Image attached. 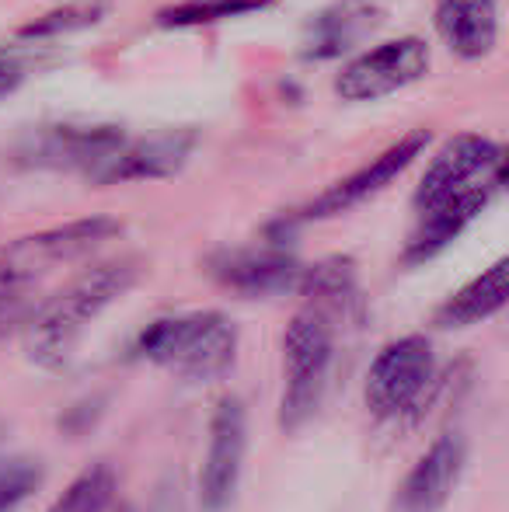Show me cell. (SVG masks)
I'll return each mask as SVG.
<instances>
[{
	"label": "cell",
	"instance_id": "6da1fadb",
	"mask_svg": "<svg viewBox=\"0 0 509 512\" xmlns=\"http://www.w3.org/2000/svg\"><path fill=\"white\" fill-rule=\"evenodd\" d=\"M136 279H140V262L119 258V262L95 265L81 279H74L67 290L49 297L46 304H35L32 317L25 321L28 359L42 370H63L84 331L116 300H123Z\"/></svg>",
	"mask_w": 509,
	"mask_h": 512
},
{
	"label": "cell",
	"instance_id": "7a4b0ae2",
	"mask_svg": "<svg viewBox=\"0 0 509 512\" xmlns=\"http://www.w3.org/2000/svg\"><path fill=\"white\" fill-rule=\"evenodd\" d=\"M136 359L164 366L189 384L220 380L238 356V328L220 310H192V314L161 317L147 324L133 345Z\"/></svg>",
	"mask_w": 509,
	"mask_h": 512
},
{
	"label": "cell",
	"instance_id": "3957f363",
	"mask_svg": "<svg viewBox=\"0 0 509 512\" xmlns=\"http://www.w3.org/2000/svg\"><path fill=\"white\" fill-rule=\"evenodd\" d=\"M335 356L332 317L325 310H300L283 335V398L279 425L286 432L300 429L314 418L328 391V373Z\"/></svg>",
	"mask_w": 509,
	"mask_h": 512
},
{
	"label": "cell",
	"instance_id": "277c9868",
	"mask_svg": "<svg viewBox=\"0 0 509 512\" xmlns=\"http://www.w3.org/2000/svg\"><path fill=\"white\" fill-rule=\"evenodd\" d=\"M119 234H123V223L116 216H88V220L60 223V227L18 237V241L0 251V276L32 286L46 272L81 262V258H88L91 251H98Z\"/></svg>",
	"mask_w": 509,
	"mask_h": 512
},
{
	"label": "cell",
	"instance_id": "5b68a950",
	"mask_svg": "<svg viewBox=\"0 0 509 512\" xmlns=\"http://www.w3.org/2000/svg\"><path fill=\"white\" fill-rule=\"evenodd\" d=\"M436 359L433 345L422 335H405L387 342L377 352L367 373V408L377 418H401L422 401L426 387L433 384Z\"/></svg>",
	"mask_w": 509,
	"mask_h": 512
},
{
	"label": "cell",
	"instance_id": "8992f818",
	"mask_svg": "<svg viewBox=\"0 0 509 512\" xmlns=\"http://www.w3.org/2000/svg\"><path fill=\"white\" fill-rule=\"evenodd\" d=\"M506 178V154L496 140L478 133H461L433 157V164L422 175L419 189H415V209L426 213L436 203L461 192L475 189L485 182H503Z\"/></svg>",
	"mask_w": 509,
	"mask_h": 512
},
{
	"label": "cell",
	"instance_id": "52a82bcc",
	"mask_svg": "<svg viewBox=\"0 0 509 512\" xmlns=\"http://www.w3.org/2000/svg\"><path fill=\"white\" fill-rule=\"evenodd\" d=\"M248 450V415L241 398L227 394L217 401L210 418V443H206L203 471H199V502L206 512H224L238 495L241 471Z\"/></svg>",
	"mask_w": 509,
	"mask_h": 512
},
{
	"label": "cell",
	"instance_id": "ba28073f",
	"mask_svg": "<svg viewBox=\"0 0 509 512\" xmlns=\"http://www.w3.org/2000/svg\"><path fill=\"white\" fill-rule=\"evenodd\" d=\"M429 70V46L415 35L381 42L377 49L353 60L335 81V91L346 102H374L415 84Z\"/></svg>",
	"mask_w": 509,
	"mask_h": 512
},
{
	"label": "cell",
	"instance_id": "9c48e42d",
	"mask_svg": "<svg viewBox=\"0 0 509 512\" xmlns=\"http://www.w3.org/2000/svg\"><path fill=\"white\" fill-rule=\"evenodd\" d=\"M126 133L119 126H74V122H53L35 129L28 140L18 143V164L25 168H81L91 171L123 147Z\"/></svg>",
	"mask_w": 509,
	"mask_h": 512
},
{
	"label": "cell",
	"instance_id": "30bf717a",
	"mask_svg": "<svg viewBox=\"0 0 509 512\" xmlns=\"http://www.w3.org/2000/svg\"><path fill=\"white\" fill-rule=\"evenodd\" d=\"M300 269L304 265L286 244H279V234H269L262 248H227L210 258V276L241 297H276L297 290Z\"/></svg>",
	"mask_w": 509,
	"mask_h": 512
},
{
	"label": "cell",
	"instance_id": "8fae6325",
	"mask_svg": "<svg viewBox=\"0 0 509 512\" xmlns=\"http://www.w3.org/2000/svg\"><path fill=\"white\" fill-rule=\"evenodd\" d=\"M192 150H196V133L192 129H164V133H150L140 136V140H123V147L105 157L98 168H91L88 178L95 185L171 178L185 168Z\"/></svg>",
	"mask_w": 509,
	"mask_h": 512
},
{
	"label": "cell",
	"instance_id": "7c38bea8",
	"mask_svg": "<svg viewBox=\"0 0 509 512\" xmlns=\"http://www.w3.org/2000/svg\"><path fill=\"white\" fill-rule=\"evenodd\" d=\"M426 143H429L426 129H415V133L401 136L398 143H391V147H387L384 154H377L370 164H363L360 171H353V175L342 178L339 185L321 192V196L314 199V203H307L297 216L300 220H325V216H339V213H346V209L367 203L377 192H384L387 185L426 150Z\"/></svg>",
	"mask_w": 509,
	"mask_h": 512
},
{
	"label": "cell",
	"instance_id": "4fadbf2b",
	"mask_svg": "<svg viewBox=\"0 0 509 512\" xmlns=\"http://www.w3.org/2000/svg\"><path fill=\"white\" fill-rule=\"evenodd\" d=\"M468 464V446L457 432H443L415 460L408 478L394 495V512H443Z\"/></svg>",
	"mask_w": 509,
	"mask_h": 512
},
{
	"label": "cell",
	"instance_id": "5bb4252c",
	"mask_svg": "<svg viewBox=\"0 0 509 512\" xmlns=\"http://www.w3.org/2000/svg\"><path fill=\"white\" fill-rule=\"evenodd\" d=\"M384 18L377 0H335L300 32V56L311 63L339 60Z\"/></svg>",
	"mask_w": 509,
	"mask_h": 512
},
{
	"label": "cell",
	"instance_id": "9a60e30c",
	"mask_svg": "<svg viewBox=\"0 0 509 512\" xmlns=\"http://www.w3.org/2000/svg\"><path fill=\"white\" fill-rule=\"evenodd\" d=\"M503 189V182H485V185H475V189L461 192V196H450L443 203H436L433 209L422 213V223L415 227L412 241L405 248V262L408 265H419L426 258L440 255L454 237L464 234L471 220L482 213L485 206L492 203V196Z\"/></svg>",
	"mask_w": 509,
	"mask_h": 512
},
{
	"label": "cell",
	"instance_id": "2e32d148",
	"mask_svg": "<svg viewBox=\"0 0 509 512\" xmlns=\"http://www.w3.org/2000/svg\"><path fill=\"white\" fill-rule=\"evenodd\" d=\"M436 32L461 60H485L499 39L496 0H436Z\"/></svg>",
	"mask_w": 509,
	"mask_h": 512
},
{
	"label": "cell",
	"instance_id": "e0dca14e",
	"mask_svg": "<svg viewBox=\"0 0 509 512\" xmlns=\"http://www.w3.org/2000/svg\"><path fill=\"white\" fill-rule=\"evenodd\" d=\"M506 283H509V265L496 262L492 269H485L482 276H475L468 286L447 297L436 310V324L440 328H471L478 321H489L496 310L506 304Z\"/></svg>",
	"mask_w": 509,
	"mask_h": 512
},
{
	"label": "cell",
	"instance_id": "ac0fdd59",
	"mask_svg": "<svg viewBox=\"0 0 509 512\" xmlns=\"http://www.w3.org/2000/svg\"><path fill=\"white\" fill-rule=\"evenodd\" d=\"M297 290L307 300H314V307L325 310L332 317V310H346L356 297V265L349 258L335 255L325 262L311 265V269H300Z\"/></svg>",
	"mask_w": 509,
	"mask_h": 512
},
{
	"label": "cell",
	"instance_id": "d6986e66",
	"mask_svg": "<svg viewBox=\"0 0 509 512\" xmlns=\"http://www.w3.org/2000/svg\"><path fill=\"white\" fill-rule=\"evenodd\" d=\"M109 11V0H63V4L49 7L46 14H39L35 21L18 28L21 42L32 39H56V35H70L81 32V28H91L105 18Z\"/></svg>",
	"mask_w": 509,
	"mask_h": 512
},
{
	"label": "cell",
	"instance_id": "ffe728a7",
	"mask_svg": "<svg viewBox=\"0 0 509 512\" xmlns=\"http://www.w3.org/2000/svg\"><path fill=\"white\" fill-rule=\"evenodd\" d=\"M272 7V0H178L157 11V21L164 28H199L213 25V21L241 18V14H255Z\"/></svg>",
	"mask_w": 509,
	"mask_h": 512
},
{
	"label": "cell",
	"instance_id": "44dd1931",
	"mask_svg": "<svg viewBox=\"0 0 509 512\" xmlns=\"http://www.w3.org/2000/svg\"><path fill=\"white\" fill-rule=\"evenodd\" d=\"M112 499H116V471L109 464H91L70 481L49 512H109Z\"/></svg>",
	"mask_w": 509,
	"mask_h": 512
},
{
	"label": "cell",
	"instance_id": "7402d4cb",
	"mask_svg": "<svg viewBox=\"0 0 509 512\" xmlns=\"http://www.w3.org/2000/svg\"><path fill=\"white\" fill-rule=\"evenodd\" d=\"M42 478L46 471L32 457H14L0 464V512H18L42 488Z\"/></svg>",
	"mask_w": 509,
	"mask_h": 512
},
{
	"label": "cell",
	"instance_id": "603a6c76",
	"mask_svg": "<svg viewBox=\"0 0 509 512\" xmlns=\"http://www.w3.org/2000/svg\"><path fill=\"white\" fill-rule=\"evenodd\" d=\"M35 310V297L28 283H14V279L0 276V338H7L11 331L25 328V321Z\"/></svg>",
	"mask_w": 509,
	"mask_h": 512
},
{
	"label": "cell",
	"instance_id": "cb8c5ba5",
	"mask_svg": "<svg viewBox=\"0 0 509 512\" xmlns=\"http://www.w3.org/2000/svg\"><path fill=\"white\" fill-rule=\"evenodd\" d=\"M18 81H21V67L14 60H4L0 56V98H7L14 88H18Z\"/></svg>",
	"mask_w": 509,
	"mask_h": 512
}]
</instances>
